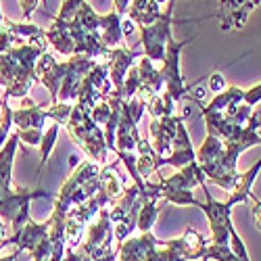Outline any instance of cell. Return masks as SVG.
<instances>
[{"instance_id":"obj_17","label":"cell","mask_w":261,"mask_h":261,"mask_svg":"<svg viewBox=\"0 0 261 261\" xmlns=\"http://www.w3.org/2000/svg\"><path fill=\"white\" fill-rule=\"evenodd\" d=\"M121 15L119 13H109L100 17V42L109 46H117L121 42Z\"/></svg>"},{"instance_id":"obj_12","label":"cell","mask_w":261,"mask_h":261,"mask_svg":"<svg viewBox=\"0 0 261 261\" xmlns=\"http://www.w3.org/2000/svg\"><path fill=\"white\" fill-rule=\"evenodd\" d=\"M144 53L142 50H127L125 46H115L109 50V57H107V71H109V82L113 84V90L121 96V88H123V77L127 73V69L132 67V63L142 57Z\"/></svg>"},{"instance_id":"obj_32","label":"cell","mask_w":261,"mask_h":261,"mask_svg":"<svg viewBox=\"0 0 261 261\" xmlns=\"http://www.w3.org/2000/svg\"><path fill=\"white\" fill-rule=\"evenodd\" d=\"M19 255H21V251L17 249V251H13V253H9V255H5V257H0V261H17Z\"/></svg>"},{"instance_id":"obj_26","label":"cell","mask_w":261,"mask_h":261,"mask_svg":"<svg viewBox=\"0 0 261 261\" xmlns=\"http://www.w3.org/2000/svg\"><path fill=\"white\" fill-rule=\"evenodd\" d=\"M17 134L30 146H38L40 140H42V129H17Z\"/></svg>"},{"instance_id":"obj_11","label":"cell","mask_w":261,"mask_h":261,"mask_svg":"<svg viewBox=\"0 0 261 261\" xmlns=\"http://www.w3.org/2000/svg\"><path fill=\"white\" fill-rule=\"evenodd\" d=\"M159 245L161 243L153 236V232H142L140 236L125 238L117 245V261H150Z\"/></svg>"},{"instance_id":"obj_2","label":"cell","mask_w":261,"mask_h":261,"mask_svg":"<svg viewBox=\"0 0 261 261\" xmlns=\"http://www.w3.org/2000/svg\"><path fill=\"white\" fill-rule=\"evenodd\" d=\"M67 132L71 138H75L80 142V146L84 148V153L92 157L94 163H107V142H105V134L100 125H96L90 119V113L82 111L77 105H73L71 109V117L67 121Z\"/></svg>"},{"instance_id":"obj_23","label":"cell","mask_w":261,"mask_h":261,"mask_svg":"<svg viewBox=\"0 0 261 261\" xmlns=\"http://www.w3.org/2000/svg\"><path fill=\"white\" fill-rule=\"evenodd\" d=\"M71 109H73L71 102H55V105H50L46 115H48V119H55V123L65 127L69 121V117H71Z\"/></svg>"},{"instance_id":"obj_19","label":"cell","mask_w":261,"mask_h":261,"mask_svg":"<svg viewBox=\"0 0 261 261\" xmlns=\"http://www.w3.org/2000/svg\"><path fill=\"white\" fill-rule=\"evenodd\" d=\"M157 215H159L157 201H140V211H138V220H136V228H140V234L153 230V226L157 222Z\"/></svg>"},{"instance_id":"obj_21","label":"cell","mask_w":261,"mask_h":261,"mask_svg":"<svg viewBox=\"0 0 261 261\" xmlns=\"http://www.w3.org/2000/svg\"><path fill=\"white\" fill-rule=\"evenodd\" d=\"M201 259H205V261L207 259H213V261H241L230 251L228 245H211V243H207Z\"/></svg>"},{"instance_id":"obj_14","label":"cell","mask_w":261,"mask_h":261,"mask_svg":"<svg viewBox=\"0 0 261 261\" xmlns=\"http://www.w3.org/2000/svg\"><path fill=\"white\" fill-rule=\"evenodd\" d=\"M117 167H119V161H113L111 165H107L98 171V192L111 203L117 197H121V192L125 190V182L117 173Z\"/></svg>"},{"instance_id":"obj_25","label":"cell","mask_w":261,"mask_h":261,"mask_svg":"<svg viewBox=\"0 0 261 261\" xmlns=\"http://www.w3.org/2000/svg\"><path fill=\"white\" fill-rule=\"evenodd\" d=\"M84 3V0H65L63 3V7H61V13H59V21H71L73 19V15L77 13V9H80V5Z\"/></svg>"},{"instance_id":"obj_24","label":"cell","mask_w":261,"mask_h":261,"mask_svg":"<svg viewBox=\"0 0 261 261\" xmlns=\"http://www.w3.org/2000/svg\"><path fill=\"white\" fill-rule=\"evenodd\" d=\"M111 107H109L105 100H100L94 109H92V111H90V119L96 123V125H105L109 119H111Z\"/></svg>"},{"instance_id":"obj_31","label":"cell","mask_w":261,"mask_h":261,"mask_svg":"<svg viewBox=\"0 0 261 261\" xmlns=\"http://www.w3.org/2000/svg\"><path fill=\"white\" fill-rule=\"evenodd\" d=\"M94 261H117V247H115V249H111L107 255H102V257L94 259Z\"/></svg>"},{"instance_id":"obj_22","label":"cell","mask_w":261,"mask_h":261,"mask_svg":"<svg viewBox=\"0 0 261 261\" xmlns=\"http://www.w3.org/2000/svg\"><path fill=\"white\" fill-rule=\"evenodd\" d=\"M59 123H55L46 134H42V140H40V148H42V161H40V169H44V165L48 163V157H50V150L57 142V136H59Z\"/></svg>"},{"instance_id":"obj_1","label":"cell","mask_w":261,"mask_h":261,"mask_svg":"<svg viewBox=\"0 0 261 261\" xmlns=\"http://www.w3.org/2000/svg\"><path fill=\"white\" fill-rule=\"evenodd\" d=\"M98 163H80L77 165V171L73 173V176L63 184L59 197L55 199V209L63 211V213H69L71 207L75 205H82L86 203L90 197H94V194L98 192Z\"/></svg>"},{"instance_id":"obj_34","label":"cell","mask_w":261,"mask_h":261,"mask_svg":"<svg viewBox=\"0 0 261 261\" xmlns=\"http://www.w3.org/2000/svg\"><path fill=\"white\" fill-rule=\"evenodd\" d=\"M69 165H71V167H77V165H80V157H77V155H71V157H69Z\"/></svg>"},{"instance_id":"obj_27","label":"cell","mask_w":261,"mask_h":261,"mask_svg":"<svg viewBox=\"0 0 261 261\" xmlns=\"http://www.w3.org/2000/svg\"><path fill=\"white\" fill-rule=\"evenodd\" d=\"M259 100H261V84L253 86V88H251L249 92H243V102H245V105L255 107Z\"/></svg>"},{"instance_id":"obj_5","label":"cell","mask_w":261,"mask_h":261,"mask_svg":"<svg viewBox=\"0 0 261 261\" xmlns=\"http://www.w3.org/2000/svg\"><path fill=\"white\" fill-rule=\"evenodd\" d=\"M161 245L163 247H157L150 261H194V259H201V255L207 247V241L203 238V234L188 228L180 238H176V241H167Z\"/></svg>"},{"instance_id":"obj_35","label":"cell","mask_w":261,"mask_h":261,"mask_svg":"<svg viewBox=\"0 0 261 261\" xmlns=\"http://www.w3.org/2000/svg\"><path fill=\"white\" fill-rule=\"evenodd\" d=\"M0 25H3V11H0Z\"/></svg>"},{"instance_id":"obj_15","label":"cell","mask_w":261,"mask_h":261,"mask_svg":"<svg viewBox=\"0 0 261 261\" xmlns=\"http://www.w3.org/2000/svg\"><path fill=\"white\" fill-rule=\"evenodd\" d=\"M125 13H127V19L132 21V23H138L140 28L155 23V21L161 17L159 5L155 0H134Z\"/></svg>"},{"instance_id":"obj_33","label":"cell","mask_w":261,"mask_h":261,"mask_svg":"<svg viewBox=\"0 0 261 261\" xmlns=\"http://www.w3.org/2000/svg\"><path fill=\"white\" fill-rule=\"evenodd\" d=\"M5 238H7V226L3 220H0V241H5Z\"/></svg>"},{"instance_id":"obj_10","label":"cell","mask_w":261,"mask_h":261,"mask_svg":"<svg viewBox=\"0 0 261 261\" xmlns=\"http://www.w3.org/2000/svg\"><path fill=\"white\" fill-rule=\"evenodd\" d=\"M190 115V109H186L184 115L176 117V115H167V117H157L150 123V138H153V146L155 153L159 157H167L171 153V142L176 136V127L182 119H186Z\"/></svg>"},{"instance_id":"obj_30","label":"cell","mask_w":261,"mask_h":261,"mask_svg":"<svg viewBox=\"0 0 261 261\" xmlns=\"http://www.w3.org/2000/svg\"><path fill=\"white\" fill-rule=\"evenodd\" d=\"M11 123H13L11 117L0 123V148H3V144H5V140H7V136H9V132H11Z\"/></svg>"},{"instance_id":"obj_28","label":"cell","mask_w":261,"mask_h":261,"mask_svg":"<svg viewBox=\"0 0 261 261\" xmlns=\"http://www.w3.org/2000/svg\"><path fill=\"white\" fill-rule=\"evenodd\" d=\"M209 90H211L213 94H220L222 90H226V80H224L222 73H213V75L209 77Z\"/></svg>"},{"instance_id":"obj_16","label":"cell","mask_w":261,"mask_h":261,"mask_svg":"<svg viewBox=\"0 0 261 261\" xmlns=\"http://www.w3.org/2000/svg\"><path fill=\"white\" fill-rule=\"evenodd\" d=\"M136 148H138V155H136V171H138V176H140L142 180L153 178L155 169H159V167H157L159 155L155 153V148L150 146L144 138L138 140V146H136Z\"/></svg>"},{"instance_id":"obj_13","label":"cell","mask_w":261,"mask_h":261,"mask_svg":"<svg viewBox=\"0 0 261 261\" xmlns=\"http://www.w3.org/2000/svg\"><path fill=\"white\" fill-rule=\"evenodd\" d=\"M11 119L19 129H42L48 115H46V111H42L40 107H36V102L32 98H23L21 100V109L19 111H13Z\"/></svg>"},{"instance_id":"obj_8","label":"cell","mask_w":261,"mask_h":261,"mask_svg":"<svg viewBox=\"0 0 261 261\" xmlns=\"http://www.w3.org/2000/svg\"><path fill=\"white\" fill-rule=\"evenodd\" d=\"M173 3L176 0H169L167 11L150 25L140 28V36H142V53L148 61H163L165 57V44L171 38V15H173Z\"/></svg>"},{"instance_id":"obj_20","label":"cell","mask_w":261,"mask_h":261,"mask_svg":"<svg viewBox=\"0 0 261 261\" xmlns=\"http://www.w3.org/2000/svg\"><path fill=\"white\" fill-rule=\"evenodd\" d=\"M173 102L171 98H169V94H157V96H153L148 102H146V111L153 115V119H157V117H167V115H173Z\"/></svg>"},{"instance_id":"obj_4","label":"cell","mask_w":261,"mask_h":261,"mask_svg":"<svg viewBox=\"0 0 261 261\" xmlns=\"http://www.w3.org/2000/svg\"><path fill=\"white\" fill-rule=\"evenodd\" d=\"M38 197H48L44 190H25V188H5L0 186V220H9L13 230L19 232L30 222V201Z\"/></svg>"},{"instance_id":"obj_7","label":"cell","mask_w":261,"mask_h":261,"mask_svg":"<svg viewBox=\"0 0 261 261\" xmlns=\"http://www.w3.org/2000/svg\"><path fill=\"white\" fill-rule=\"evenodd\" d=\"M192 40V38H190ZM190 40L186 42H176L173 36L167 40L165 44V57H163V67L159 69L161 75H163V82H165V94H169V98L173 102H178L180 98H184L190 88L184 84L182 80V73H180V53L182 48L188 44Z\"/></svg>"},{"instance_id":"obj_18","label":"cell","mask_w":261,"mask_h":261,"mask_svg":"<svg viewBox=\"0 0 261 261\" xmlns=\"http://www.w3.org/2000/svg\"><path fill=\"white\" fill-rule=\"evenodd\" d=\"M19 146V134H11L7 146L0 148V186L11 188V176H13V159L15 150Z\"/></svg>"},{"instance_id":"obj_3","label":"cell","mask_w":261,"mask_h":261,"mask_svg":"<svg viewBox=\"0 0 261 261\" xmlns=\"http://www.w3.org/2000/svg\"><path fill=\"white\" fill-rule=\"evenodd\" d=\"M194 186H203L207 190L205 176H203L201 165L197 161H192L186 167H182L176 176L161 178L159 180V194H161V199H165L169 203L199 207V201L192 197V188Z\"/></svg>"},{"instance_id":"obj_6","label":"cell","mask_w":261,"mask_h":261,"mask_svg":"<svg viewBox=\"0 0 261 261\" xmlns=\"http://www.w3.org/2000/svg\"><path fill=\"white\" fill-rule=\"evenodd\" d=\"M111 243H113V224L109 220V209L105 207L96 213V222L90 224L88 230H84V238L75 251L94 261L113 249Z\"/></svg>"},{"instance_id":"obj_29","label":"cell","mask_w":261,"mask_h":261,"mask_svg":"<svg viewBox=\"0 0 261 261\" xmlns=\"http://www.w3.org/2000/svg\"><path fill=\"white\" fill-rule=\"evenodd\" d=\"M19 5H21V13H23V19L28 21L32 17V13L36 11L38 7V0H19Z\"/></svg>"},{"instance_id":"obj_9","label":"cell","mask_w":261,"mask_h":261,"mask_svg":"<svg viewBox=\"0 0 261 261\" xmlns=\"http://www.w3.org/2000/svg\"><path fill=\"white\" fill-rule=\"evenodd\" d=\"M205 197H207V205L199 203V209L205 211L209 226H211V245H228L230 241V230L232 226V207L228 203H220L215 201L209 190H205Z\"/></svg>"}]
</instances>
